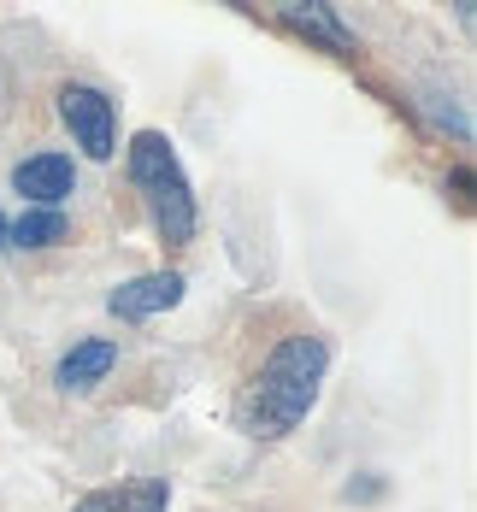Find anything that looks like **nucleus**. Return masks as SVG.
I'll use <instances>...</instances> for the list:
<instances>
[{
    "label": "nucleus",
    "mask_w": 477,
    "mask_h": 512,
    "mask_svg": "<svg viewBox=\"0 0 477 512\" xmlns=\"http://www.w3.org/2000/svg\"><path fill=\"white\" fill-rule=\"evenodd\" d=\"M177 301H183V271H148V277H130V283H118V289L106 295L112 318H124V324L154 318V312H171Z\"/></svg>",
    "instance_id": "20e7f679"
},
{
    "label": "nucleus",
    "mask_w": 477,
    "mask_h": 512,
    "mask_svg": "<svg viewBox=\"0 0 477 512\" xmlns=\"http://www.w3.org/2000/svg\"><path fill=\"white\" fill-rule=\"evenodd\" d=\"M0 248H6V218H0Z\"/></svg>",
    "instance_id": "9d476101"
},
{
    "label": "nucleus",
    "mask_w": 477,
    "mask_h": 512,
    "mask_svg": "<svg viewBox=\"0 0 477 512\" xmlns=\"http://www.w3.org/2000/svg\"><path fill=\"white\" fill-rule=\"evenodd\" d=\"M283 24H289V30H301V36L330 42L336 53H354V30L336 18V6H283Z\"/></svg>",
    "instance_id": "6e6552de"
},
{
    "label": "nucleus",
    "mask_w": 477,
    "mask_h": 512,
    "mask_svg": "<svg viewBox=\"0 0 477 512\" xmlns=\"http://www.w3.org/2000/svg\"><path fill=\"white\" fill-rule=\"evenodd\" d=\"M171 507V483L165 477H136V483H112V489H89L77 512H165Z\"/></svg>",
    "instance_id": "0eeeda50"
},
{
    "label": "nucleus",
    "mask_w": 477,
    "mask_h": 512,
    "mask_svg": "<svg viewBox=\"0 0 477 512\" xmlns=\"http://www.w3.org/2000/svg\"><path fill=\"white\" fill-rule=\"evenodd\" d=\"M12 189L30 195L36 206H53V212H59V201L77 189V165L65 154H30V159L12 165Z\"/></svg>",
    "instance_id": "39448f33"
},
{
    "label": "nucleus",
    "mask_w": 477,
    "mask_h": 512,
    "mask_svg": "<svg viewBox=\"0 0 477 512\" xmlns=\"http://www.w3.org/2000/svg\"><path fill=\"white\" fill-rule=\"evenodd\" d=\"M324 365H330V348L324 336H283L265 365L254 371V383L242 389L236 401V424L254 436V442H277L289 436L318 401V383H324Z\"/></svg>",
    "instance_id": "f257e3e1"
},
{
    "label": "nucleus",
    "mask_w": 477,
    "mask_h": 512,
    "mask_svg": "<svg viewBox=\"0 0 477 512\" xmlns=\"http://www.w3.org/2000/svg\"><path fill=\"white\" fill-rule=\"evenodd\" d=\"M71 236V224H65V212H53V206H30L18 224H6V248H53V242H65Z\"/></svg>",
    "instance_id": "1a4fd4ad"
},
{
    "label": "nucleus",
    "mask_w": 477,
    "mask_h": 512,
    "mask_svg": "<svg viewBox=\"0 0 477 512\" xmlns=\"http://www.w3.org/2000/svg\"><path fill=\"white\" fill-rule=\"evenodd\" d=\"M118 365V342H106V336H89V342H77L71 354L59 359V371H53V383L65 389V395H89L95 383H106V371Z\"/></svg>",
    "instance_id": "423d86ee"
},
{
    "label": "nucleus",
    "mask_w": 477,
    "mask_h": 512,
    "mask_svg": "<svg viewBox=\"0 0 477 512\" xmlns=\"http://www.w3.org/2000/svg\"><path fill=\"white\" fill-rule=\"evenodd\" d=\"M59 118L71 124L77 148L89 159H112V148H118V112H112V101H106L101 89L65 83V89H59Z\"/></svg>",
    "instance_id": "7ed1b4c3"
},
{
    "label": "nucleus",
    "mask_w": 477,
    "mask_h": 512,
    "mask_svg": "<svg viewBox=\"0 0 477 512\" xmlns=\"http://www.w3.org/2000/svg\"><path fill=\"white\" fill-rule=\"evenodd\" d=\"M130 183L142 189V201H148V212H154V230L171 242V248L195 242L201 212H195L189 177H183V165H177V148H171L159 130H142V136L130 142Z\"/></svg>",
    "instance_id": "f03ea898"
}]
</instances>
